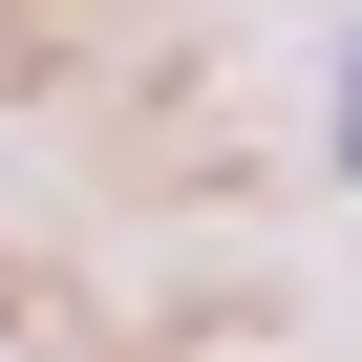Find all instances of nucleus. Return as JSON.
Masks as SVG:
<instances>
[{
	"mask_svg": "<svg viewBox=\"0 0 362 362\" xmlns=\"http://www.w3.org/2000/svg\"><path fill=\"white\" fill-rule=\"evenodd\" d=\"M341 170H362V43H341Z\"/></svg>",
	"mask_w": 362,
	"mask_h": 362,
	"instance_id": "nucleus-1",
	"label": "nucleus"
}]
</instances>
